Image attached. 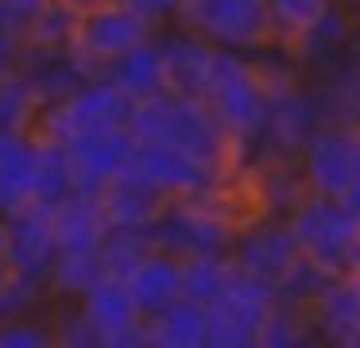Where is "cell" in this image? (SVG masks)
Returning a JSON list of instances; mask_svg holds the SVG:
<instances>
[{"mask_svg": "<svg viewBox=\"0 0 360 348\" xmlns=\"http://www.w3.org/2000/svg\"><path fill=\"white\" fill-rule=\"evenodd\" d=\"M128 131L136 139H151V143H167L179 147V151L194 155L202 162H213V167L229 170L236 159V143L225 136L213 112L194 97H179V93L163 89L155 97L140 101L128 120Z\"/></svg>", "mask_w": 360, "mask_h": 348, "instance_id": "obj_1", "label": "cell"}, {"mask_svg": "<svg viewBox=\"0 0 360 348\" xmlns=\"http://www.w3.org/2000/svg\"><path fill=\"white\" fill-rule=\"evenodd\" d=\"M267 101H271V85L264 82L256 58L217 46L202 105L225 128V136L236 143V151L256 143L259 128H264V116H267Z\"/></svg>", "mask_w": 360, "mask_h": 348, "instance_id": "obj_2", "label": "cell"}, {"mask_svg": "<svg viewBox=\"0 0 360 348\" xmlns=\"http://www.w3.org/2000/svg\"><path fill=\"white\" fill-rule=\"evenodd\" d=\"M287 224L298 240V252L329 275L360 267V217H352L341 198L306 193L287 213Z\"/></svg>", "mask_w": 360, "mask_h": 348, "instance_id": "obj_3", "label": "cell"}, {"mask_svg": "<svg viewBox=\"0 0 360 348\" xmlns=\"http://www.w3.org/2000/svg\"><path fill=\"white\" fill-rule=\"evenodd\" d=\"M132 112H136V101L128 97L112 77L94 74L89 82H82L70 97H63V101L43 108L32 136L55 139V143H70V139L89 136V131L128 128Z\"/></svg>", "mask_w": 360, "mask_h": 348, "instance_id": "obj_4", "label": "cell"}, {"mask_svg": "<svg viewBox=\"0 0 360 348\" xmlns=\"http://www.w3.org/2000/svg\"><path fill=\"white\" fill-rule=\"evenodd\" d=\"M221 193L225 190L202 193V198H174L163 209V217L151 224L159 252H171L179 259H186V255H225L233 247L240 221L221 205Z\"/></svg>", "mask_w": 360, "mask_h": 348, "instance_id": "obj_5", "label": "cell"}, {"mask_svg": "<svg viewBox=\"0 0 360 348\" xmlns=\"http://www.w3.org/2000/svg\"><path fill=\"white\" fill-rule=\"evenodd\" d=\"M159 35V23L148 20L140 8L128 0H101L78 12V27H74V46L70 51L86 62L94 74H105L109 62L128 54L132 46L148 43Z\"/></svg>", "mask_w": 360, "mask_h": 348, "instance_id": "obj_6", "label": "cell"}, {"mask_svg": "<svg viewBox=\"0 0 360 348\" xmlns=\"http://www.w3.org/2000/svg\"><path fill=\"white\" fill-rule=\"evenodd\" d=\"M174 23L190 27L221 51L256 54L275 43L264 0H182Z\"/></svg>", "mask_w": 360, "mask_h": 348, "instance_id": "obj_7", "label": "cell"}, {"mask_svg": "<svg viewBox=\"0 0 360 348\" xmlns=\"http://www.w3.org/2000/svg\"><path fill=\"white\" fill-rule=\"evenodd\" d=\"M321 124H326V116H321V105L310 85H302L298 77L271 85V101H267V116L256 136V147L271 162H298L302 147L310 143V136Z\"/></svg>", "mask_w": 360, "mask_h": 348, "instance_id": "obj_8", "label": "cell"}, {"mask_svg": "<svg viewBox=\"0 0 360 348\" xmlns=\"http://www.w3.org/2000/svg\"><path fill=\"white\" fill-rule=\"evenodd\" d=\"M271 302H275L271 283H264V278L236 267L229 286H225V294L213 306H205L210 309L205 348H256Z\"/></svg>", "mask_w": 360, "mask_h": 348, "instance_id": "obj_9", "label": "cell"}, {"mask_svg": "<svg viewBox=\"0 0 360 348\" xmlns=\"http://www.w3.org/2000/svg\"><path fill=\"white\" fill-rule=\"evenodd\" d=\"M356 170H360V128H349V124L326 120L298 155V174H302L306 190L326 193V198H345Z\"/></svg>", "mask_w": 360, "mask_h": 348, "instance_id": "obj_10", "label": "cell"}, {"mask_svg": "<svg viewBox=\"0 0 360 348\" xmlns=\"http://www.w3.org/2000/svg\"><path fill=\"white\" fill-rule=\"evenodd\" d=\"M128 167L140 170V174L148 178L151 186H159L171 201L225 190V174H229V170L213 167V162H202V159H194V155L179 151V147L151 143V139H136Z\"/></svg>", "mask_w": 360, "mask_h": 348, "instance_id": "obj_11", "label": "cell"}, {"mask_svg": "<svg viewBox=\"0 0 360 348\" xmlns=\"http://www.w3.org/2000/svg\"><path fill=\"white\" fill-rule=\"evenodd\" d=\"M229 255H233V263L240 271H248V275L264 278V283H271V286L279 283L298 259H302L298 240H295V232H290V224H287L283 213H267V217H256V221H240Z\"/></svg>", "mask_w": 360, "mask_h": 348, "instance_id": "obj_12", "label": "cell"}, {"mask_svg": "<svg viewBox=\"0 0 360 348\" xmlns=\"http://www.w3.org/2000/svg\"><path fill=\"white\" fill-rule=\"evenodd\" d=\"M78 306L86 309L89 325L97 329L101 348H151L148 344V317L132 302L124 278L105 275L97 286H89L82 294Z\"/></svg>", "mask_w": 360, "mask_h": 348, "instance_id": "obj_13", "label": "cell"}, {"mask_svg": "<svg viewBox=\"0 0 360 348\" xmlns=\"http://www.w3.org/2000/svg\"><path fill=\"white\" fill-rule=\"evenodd\" d=\"M155 39H159V54H163V77H167V89L179 93V97H194V101H202L205 82H210V70H213V54H217V46L205 43L202 35H194V31L182 27V23H163Z\"/></svg>", "mask_w": 360, "mask_h": 348, "instance_id": "obj_14", "label": "cell"}, {"mask_svg": "<svg viewBox=\"0 0 360 348\" xmlns=\"http://www.w3.org/2000/svg\"><path fill=\"white\" fill-rule=\"evenodd\" d=\"M132 143H136V136L128 128L89 131V136H78L70 143H63L66 159H70V170H74V186L86 193H101L128 167Z\"/></svg>", "mask_w": 360, "mask_h": 348, "instance_id": "obj_15", "label": "cell"}, {"mask_svg": "<svg viewBox=\"0 0 360 348\" xmlns=\"http://www.w3.org/2000/svg\"><path fill=\"white\" fill-rule=\"evenodd\" d=\"M55 255H58V236H55L47 205L35 201V205L8 217V267L16 275L47 283V271L55 263Z\"/></svg>", "mask_w": 360, "mask_h": 348, "instance_id": "obj_16", "label": "cell"}, {"mask_svg": "<svg viewBox=\"0 0 360 348\" xmlns=\"http://www.w3.org/2000/svg\"><path fill=\"white\" fill-rule=\"evenodd\" d=\"M97 198H101V209L109 217V224H120V228H151L163 217V209L171 205V198L132 167L120 170Z\"/></svg>", "mask_w": 360, "mask_h": 348, "instance_id": "obj_17", "label": "cell"}, {"mask_svg": "<svg viewBox=\"0 0 360 348\" xmlns=\"http://www.w3.org/2000/svg\"><path fill=\"white\" fill-rule=\"evenodd\" d=\"M310 325L314 337L329 340V344H352L360 329V267L333 275L329 286L310 302Z\"/></svg>", "mask_w": 360, "mask_h": 348, "instance_id": "obj_18", "label": "cell"}, {"mask_svg": "<svg viewBox=\"0 0 360 348\" xmlns=\"http://www.w3.org/2000/svg\"><path fill=\"white\" fill-rule=\"evenodd\" d=\"M356 20H360V15L352 12V8H345L341 0H333L318 20L306 23V27L287 43L290 58H295L298 66H310V70L326 66V62H333V58H341L345 46H349V39H352Z\"/></svg>", "mask_w": 360, "mask_h": 348, "instance_id": "obj_19", "label": "cell"}, {"mask_svg": "<svg viewBox=\"0 0 360 348\" xmlns=\"http://www.w3.org/2000/svg\"><path fill=\"white\" fill-rule=\"evenodd\" d=\"M124 286H128V294H132V302L140 306L143 317L163 314L171 302L182 298V259L155 247L148 259H140L124 275Z\"/></svg>", "mask_w": 360, "mask_h": 348, "instance_id": "obj_20", "label": "cell"}, {"mask_svg": "<svg viewBox=\"0 0 360 348\" xmlns=\"http://www.w3.org/2000/svg\"><path fill=\"white\" fill-rule=\"evenodd\" d=\"M47 209H51V224H55L58 247H101L105 232H109V217H105L97 193L74 190Z\"/></svg>", "mask_w": 360, "mask_h": 348, "instance_id": "obj_21", "label": "cell"}, {"mask_svg": "<svg viewBox=\"0 0 360 348\" xmlns=\"http://www.w3.org/2000/svg\"><path fill=\"white\" fill-rule=\"evenodd\" d=\"M205 333H210V309L186 294L171 302L163 314L148 317L151 348H205Z\"/></svg>", "mask_w": 360, "mask_h": 348, "instance_id": "obj_22", "label": "cell"}, {"mask_svg": "<svg viewBox=\"0 0 360 348\" xmlns=\"http://www.w3.org/2000/svg\"><path fill=\"white\" fill-rule=\"evenodd\" d=\"M109 275L101 259V247H58L55 263L47 271L51 302H78L89 286H97Z\"/></svg>", "mask_w": 360, "mask_h": 348, "instance_id": "obj_23", "label": "cell"}, {"mask_svg": "<svg viewBox=\"0 0 360 348\" xmlns=\"http://www.w3.org/2000/svg\"><path fill=\"white\" fill-rule=\"evenodd\" d=\"M105 77L120 85L128 97L140 105V101L155 97V93L167 89V77H163V54H159V39H148V43L132 46L128 54H120L117 62L105 66Z\"/></svg>", "mask_w": 360, "mask_h": 348, "instance_id": "obj_24", "label": "cell"}, {"mask_svg": "<svg viewBox=\"0 0 360 348\" xmlns=\"http://www.w3.org/2000/svg\"><path fill=\"white\" fill-rule=\"evenodd\" d=\"M74 27H78V8H70L66 0H47L35 12V20L27 23L24 43L27 54H58L74 46Z\"/></svg>", "mask_w": 360, "mask_h": 348, "instance_id": "obj_25", "label": "cell"}, {"mask_svg": "<svg viewBox=\"0 0 360 348\" xmlns=\"http://www.w3.org/2000/svg\"><path fill=\"white\" fill-rule=\"evenodd\" d=\"M39 112H43V101L24 70L0 77V131L32 136L35 124H39Z\"/></svg>", "mask_w": 360, "mask_h": 348, "instance_id": "obj_26", "label": "cell"}, {"mask_svg": "<svg viewBox=\"0 0 360 348\" xmlns=\"http://www.w3.org/2000/svg\"><path fill=\"white\" fill-rule=\"evenodd\" d=\"M32 139H35V201L55 205L66 193L78 190L70 159H66V147L55 143V139H43V136H32Z\"/></svg>", "mask_w": 360, "mask_h": 348, "instance_id": "obj_27", "label": "cell"}, {"mask_svg": "<svg viewBox=\"0 0 360 348\" xmlns=\"http://www.w3.org/2000/svg\"><path fill=\"white\" fill-rule=\"evenodd\" d=\"M236 263L233 255H186L182 259V294L202 306H213V302L225 294L229 278H233Z\"/></svg>", "mask_w": 360, "mask_h": 348, "instance_id": "obj_28", "label": "cell"}, {"mask_svg": "<svg viewBox=\"0 0 360 348\" xmlns=\"http://www.w3.org/2000/svg\"><path fill=\"white\" fill-rule=\"evenodd\" d=\"M155 252V236L151 228H120V224H109L101 240V259H105V271L117 278H124L128 271L136 267L140 259Z\"/></svg>", "mask_w": 360, "mask_h": 348, "instance_id": "obj_29", "label": "cell"}, {"mask_svg": "<svg viewBox=\"0 0 360 348\" xmlns=\"http://www.w3.org/2000/svg\"><path fill=\"white\" fill-rule=\"evenodd\" d=\"M314 337V325H310V314L302 306H290V302H271L267 309V321L259 329V344L264 348H295V344H310Z\"/></svg>", "mask_w": 360, "mask_h": 348, "instance_id": "obj_30", "label": "cell"}, {"mask_svg": "<svg viewBox=\"0 0 360 348\" xmlns=\"http://www.w3.org/2000/svg\"><path fill=\"white\" fill-rule=\"evenodd\" d=\"M267 20H271V35L279 46H287L306 23H314L333 0H264Z\"/></svg>", "mask_w": 360, "mask_h": 348, "instance_id": "obj_31", "label": "cell"}, {"mask_svg": "<svg viewBox=\"0 0 360 348\" xmlns=\"http://www.w3.org/2000/svg\"><path fill=\"white\" fill-rule=\"evenodd\" d=\"M51 306V290L43 278H27L12 271L0 286V321L4 317H24V314H43Z\"/></svg>", "mask_w": 360, "mask_h": 348, "instance_id": "obj_32", "label": "cell"}, {"mask_svg": "<svg viewBox=\"0 0 360 348\" xmlns=\"http://www.w3.org/2000/svg\"><path fill=\"white\" fill-rule=\"evenodd\" d=\"M329 278H333V275H329L326 267H318V263H310V259L302 255V259H298L295 267H290L287 275L275 283V298H279V302H290V306L310 309V302L329 286Z\"/></svg>", "mask_w": 360, "mask_h": 348, "instance_id": "obj_33", "label": "cell"}, {"mask_svg": "<svg viewBox=\"0 0 360 348\" xmlns=\"http://www.w3.org/2000/svg\"><path fill=\"white\" fill-rule=\"evenodd\" d=\"M51 344H55V325H51L47 309L0 321V348H51Z\"/></svg>", "mask_w": 360, "mask_h": 348, "instance_id": "obj_34", "label": "cell"}, {"mask_svg": "<svg viewBox=\"0 0 360 348\" xmlns=\"http://www.w3.org/2000/svg\"><path fill=\"white\" fill-rule=\"evenodd\" d=\"M55 314H51V325H55V344L66 348H101L97 340V329L89 325L86 309L78 302H51Z\"/></svg>", "mask_w": 360, "mask_h": 348, "instance_id": "obj_35", "label": "cell"}, {"mask_svg": "<svg viewBox=\"0 0 360 348\" xmlns=\"http://www.w3.org/2000/svg\"><path fill=\"white\" fill-rule=\"evenodd\" d=\"M24 66H27V43H24V35L0 23V77L20 74Z\"/></svg>", "mask_w": 360, "mask_h": 348, "instance_id": "obj_36", "label": "cell"}, {"mask_svg": "<svg viewBox=\"0 0 360 348\" xmlns=\"http://www.w3.org/2000/svg\"><path fill=\"white\" fill-rule=\"evenodd\" d=\"M128 4L140 8L148 20H155L159 27H163V23H174V15H179L182 0H128Z\"/></svg>", "mask_w": 360, "mask_h": 348, "instance_id": "obj_37", "label": "cell"}, {"mask_svg": "<svg viewBox=\"0 0 360 348\" xmlns=\"http://www.w3.org/2000/svg\"><path fill=\"white\" fill-rule=\"evenodd\" d=\"M345 205H349V213L352 217H360V170H356V178H352V186H349V190H345Z\"/></svg>", "mask_w": 360, "mask_h": 348, "instance_id": "obj_38", "label": "cell"}, {"mask_svg": "<svg viewBox=\"0 0 360 348\" xmlns=\"http://www.w3.org/2000/svg\"><path fill=\"white\" fill-rule=\"evenodd\" d=\"M345 58H349V62H352V70L360 74V20H356V27H352L349 46H345Z\"/></svg>", "mask_w": 360, "mask_h": 348, "instance_id": "obj_39", "label": "cell"}, {"mask_svg": "<svg viewBox=\"0 0 360 348\" xmlns=\"http://www.w3.org/2000/svg\"><path fill=\"white\" fill-rule=\"evenodd\" d=\"M0 255L8 259V217L0 213Z\"/></svg>", "mask_w": 360, "mask_h": 348, "instance_id": "obj_40", "label": "cell"}, {"mask_svg": "<svg viewBox=\"0 0 360 348\" xmlns=\"http://www.w3.org/2000/svg\"><path fill=\"white\" fill-rule=\"evenodd\" d=\"M12 275V267H8V259H4V255H0V286H4V278Z\"/></svg>", "mask_w": 360, "mask_h": 348, "instance_id": "obj_41", "label": "cell"}, {"mask_svg": "<svg viewBox=\"0 0 360 348\" xmlns=\"http://www.w3.org/2000/svg\"><path fill=\"white\" fill-rule=\"evenodd\" d=\"M66 4H70V8H78V12H82V8H89V4H101V0H66Z\"/></svg>", "mask_w": 360, "mask_h": 348, "instance_id": "obj_42", "label": "cell"}, {"mask_svg": "<svg viewBox=\"0 0 360 348\" xmlns=\"http://www.w3.org/2000/svg\"><path fill=\"white\" fill-rule=\"evenodd\" d=\"M341 4H345V8H352V12L360 15V0H341Z\"/></svg>", "mask_w": 360, "mask_h": 348, "instance_id": "obj_43", "label": "cell"}, {"mask_svg": "<svg viewBox=\"0 0 360 348\" xmlns=\"http://www.w3.org/2000/svg\"><path fill=\"white\" fill-rule=\"evenodd\" d=\"M352 348H360V329H356V337H352Z\"/></svg>", "mask_w": 360, "mask_h": 348, "instance_id": "obj_44", "label": "cell"}]
</instances>
